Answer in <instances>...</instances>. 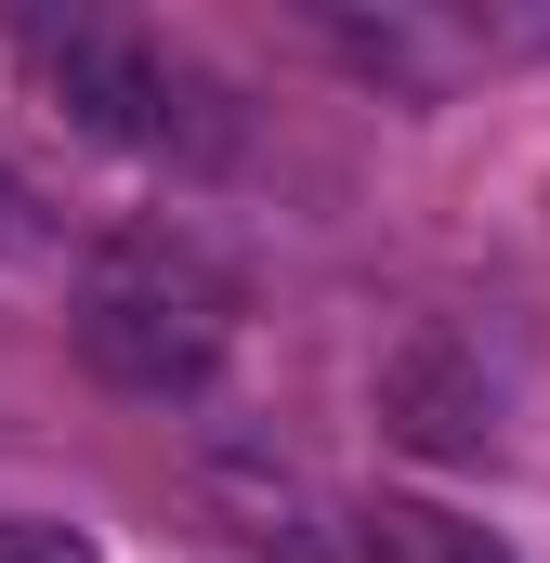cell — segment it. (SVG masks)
<instances>
[{
  "label": "cell",
  "mask_w": 550,
  "mask_h": 563,
  "mask_svg": "<svg viewBox=\"0 0 550 563\" xmlns=\"http://www.w3.org/2000/svg\"><path fill=\"white\" fill-rule=\"evenodd\" d=\"M66 328H79V367L106 394H144V407H184L210 394L223 341H237V276L223 250H197L184 223H132L106 236L79 288H66Z\"/></svg>",
  "instance_id": "cell-1"
},
{
  "label": "cell",
  "mask_w": 550,
  "mask_h": 563,
  "mask_svg": "<svg viewBox=\"0 0 550 563\" xmlns=\"http://www.w3.org/2000/svg\"><path fill=\"white\" fill-rule=\"evenodd\" d=\"M13 66L119 157H157V170H223L237 157V106L210 66H184L170 40H144L119 13H13Z\"/></svg>",
  "instance_id": "cell-2"
},
{
  "label": "cell",
  "mask_w": 550,
  "mask_h": 563,
  "mask_svg": "<svg viewBox=\"0 0 550 563\" xmlns=\"http://www.w3.org/2000/svg\"><path fill=\"white\" fill-rule=\"evenodd\" d=\"M367 407H381V432H394L407 459L459 472V459L498 445V367H485V341H459V328H407V341L367 367Z\"/></svg>",
  "instance_id": "cell-3"
},
{
  "label": "cell",
  "mask_w": 550,
  "mask_h": 563,
  "mask_svg": "<svg viewBox=\"0 0 550 563\" xmlns=\"http://www.w3.org/2000/svg\"><path fill=\"white\" fill-rule=\"evenodd\" d=\"M210 511H223L250 551H275V563H354L341 551V511H328L288 459H263V445H210Z\"/></svg>",
  "instance_id": "cell-4"
},
{
  "label": "cell",
  "mask_w": 550,
  "mask_h": 563,
  "mask_svg": "<svg viewBox=\"0 0 550 563\" xmlns=\"http://www.w3.org/2000/svg\"><path fill=\"white\" fill-rule=\"evenodd\" d=\"M341 551L354 563H525L498 525H472L446 498H367V511H341Z\"/></svg>",
  "instance_id": "cell-5"
},
{
  "label": "cell",
  "mask_w": 550,
  "mask_h": 563,
  "mask_svg": "<svg viewBox=\"0 0 550 563\" xmlns=\"http://www.w3.org/2000/svg\"><path fill=\"white\" fill-rule=\"evenodd\" d=\"M53 250H66V223H53V210H40V184L0 157V276H26V263H53Z\"/></svg>",
  "instance_id": "cell-6"
},
{
  "label": "cell",
  "mask_w": 550,
  "mask_h": 563,
  "mask_svg": "<svg viewBox=\"0 0 550 563\" xmlns=\"http://www.w3.org/2000/svg\"><path fill=\"white\" fill-rule=\"evenodd\" d=\"M0 563H106L79 525H53V511H0Z\"/></svg>",
  "instance_id": "cell-7"
}]
</instances>
